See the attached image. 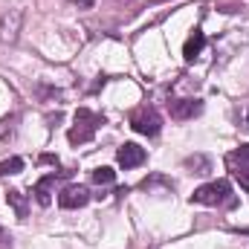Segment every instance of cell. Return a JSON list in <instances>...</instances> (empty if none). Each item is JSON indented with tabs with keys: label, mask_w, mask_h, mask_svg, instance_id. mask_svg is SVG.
Returning <instances> with one entry per match:
<instances>
[{
	"label": "cell",
	"mask_w": 249,
	"mask_h": 249,
	"mask_svg": "<svg viewBox=\"0 0 249 249\" xmlns=\"http://www.w3.org/2000/svg\"><path fill=\"white\" fill-rule=\"evenodd\" d=\"M191 203H200V206H235V194L229 180H214V183H206L191 194Z\"/></svg>",
	"instance_id": "obj_1"
},
{
	"label": "cell",
	"mask_w": 249,
	"mask_h": 249,
	"mask_svg": "<svg viewBox=\"0 0 249 249\" xmlns=\"http://www.w3.org/2000/svg\"><path fill=\"white\" fill-rule=\"evenodd\" d=\"M105 124V116H99V113H93V110H87V107H78L75 110V127H70V133H67V139L72 142V145H84V142H90L93 136H96V130Z\"/></svg>",
	"instance_id": "obj_2"
},
{
	"label": "cell",
	"mask_w": 249,
	"mask_h": 249,
	"mask_svg": "<svg viewBox=\"0 0 249 249\" xmlns=\"http://www.w3.org/2000/svg\"><path fill=\"white\" fill-rule=\"evenodd\" d=\"M130 127H133L136 133H142V136H157V133L162 130V116H160L154 107L142 105V107H136V110L130 113Z\"/></svg>",
	"instance_id": "obj_3"
},
{
	"label": "cell",
	"mask_w": 249,
	"mask_h": 249,
	"mask_svg": "<svg viewBox=\"0 0 249 249\" xmlns=\"http://www.w3.org/2000/svg\"><path fill=\"white\" fill-rule=\"evenodd\" d=\"M20 26H23V12L20 9H9L0 18V41L3 44H15L20 38Z\"/></svg>",
	"instance_id": "obj_4"
},
{
	"label": "cell",
	"mask_w": 249,
	"mask_h": 249,
	"mask_svg": "<svg viewBox=\"0 0 249 249\" xmlns=\"http://www.w3.org/2000/svg\"><path fill=\"white\" fill-rule=\"evenodd\" d=\"M168 110L174 119L186 122V119H194L203 113V102L200 99H177V102H168Z\"/></svg>",
	"instance_id": "obj_5"
},
{
	"label": "cell",
	"mask_w": 249,
	"mask_h": 249,
	"mask_svg": "<svg viewBox=\"0 0 249 249\" xmlns=\"http://www.w3.org/2000/svg\"><path fill=\"white\" fill-rule=\"evenodd\" d=\"M90 203V191L84 186H67L58 194V206L61 209H81V206H87Z\"/></svg>",
	"instance_id": "obj_6"
},
{
	"label": "cell",
	"mask_w": 249,
	"mask_h": 249,
	"mask_svg": "<svg viewBox=\"0 0 249 249\" xmlns=\"http://www.w3.org/2000/svg\"><path fill=\"white\" fill-rule=\"evenodd\" d=\"M116 160H119V165H122L124 171L136 168V165L145 162V148H139L136 142H124L122 148H119V154H116Z\"/></svg>",
	"instance_id": "obj_7"
},
{
	"label": "cell",
	"mask_w": 249,
	"mask_h": 249,
	"mask_svg": "<svg viewBox=\"0 0 249 249\" xmlns=\"http://www.w3.org/2000/svg\"><path fill=\"white\" fill-rule=\"evenodd\" d=\"M67 171H58V174H47V177H41L38 183H35V188H32V194H35V200L41 203V206H50L53 203V186H55V180L58 177H64Z\"/></svg>",
	"instance_id": "obj_8"
},
{
	"label": "cell",
	"mask_w": 249,
	"mask_h": 249,
	"mask_svg": "<svg viewBox=\"0 0 249 249\" xmlns=\"http://www.w3.org/2000/svg\"><path fill=\"white\" fill-rule=\"evenodd\" d=\"M203 47H206V35H203L200 29H194V32H191V38L186 41V47H183V55H186V61H194V58H200Z\"/></svg>",
	"instance_id": "obj_9"
},
{
	"label": "cell",
	"mask_w": 249,
	"mask_h": 249,
	"mask_svg": "<svg viewBox=\"0 0 249 249\" xmlns=\"http://www.w3.org/2000/svg\"><path fill=\"white\" fill-rule=\"evenodd\" d=\"M6 200H9V206L15 209V214H18L20 220L29 214V203H26V194H23V191H18V188H9V191H6Z\"/></svg>",
	"instance_id": "obj_10"
},
{
	"label": "cell",
	"mask_w": 249,
	"mask_h": 249,
	"mask_svg": "<svg viewBox=\"0 0 249 249\" xmlns=\"http://www.w3.org/2000/svg\"><path fill=\"white\" fill-rule=\"evenodd\" d=\"M226 165H229V171H232V174H235V171H241V168H247V165H249V145H241L238 151L226 154Z\"/></svg>",
	"instance_id": "obj_11"
},
{
	"label": "cell",
	"mask_w": 249,
	"mask_h": 249,
	"mask_svg": "<svg viewBox=\"0 0 249 249\" xmlns=\"http://www.w3.org/2000/svg\"><path fill=\"white\" fill-rule=\"evenodd\" d=\"M186 171H191V174H209L212 171V160L206 157V154H194V157H186Z\"/></svg>",
	"instance_id": "obj_12"
},
{
	"label": "cell",
	"mask_w": 249,
	"mask_h": 249,
	"mask_svg": "<svg viewBox=\"0 0 249 249\" xmlns=\"http://www.w3.org/2000/svg\"><path fill=\"white\" fill-rule=\"evenodd\" d=\"M165 188V191H174V183H171V180H165V177H162V174H151V177H148V180H142V191H154V188Z\"/></svg>",
	"instance_id": "obj_13"
},
{
	"label": "cell",
	"mask_w": 249,
	"mask_h": 249,
	"mask_svg": "<svg viewBox=\"0 0 249 249\" xmlns=\"http://www.w3.org/2000/svg\"><path fill=\"white\" fill-rule=\"evenodd\" d=\"M20 171H23V160H20V157H9V160L0 162V177H6V174H20Z\"/></svg>",
	"instance_id": "obj_14"
},
{
	"label": "cell",
	"mask_w": 249,
	"mask_h": 249,
	"mask_svg": "<svg viewBox=\"0 0 249 249\" xmlns=\"http://www.w3.org/2000/svg\"><path fill=\"white\" fill-rule=\"evenodd\" d=\"M113 180H116V171H113V168H105V165H102V168L93 171V183H96V186H110Z\"/></svg>",
	"instance_id": "obj_15"
},
{
	"label": "cell",
	"mask_w": 249,
	"mask_h": 249,
	"mask_svg": "<svg viewBox=\"0 0 249 249\" xmlns=\"http://www.w3.org/2000/svg\"><path fill=\"white\" fill-rule=\"evenodd\" d=\"M238 127H241V130H247V133H249V102H247V105H241V107H238Z\"/></svg>",
	"instance_id": "obj_16"
},
{
	"label": "cell",
	"mask_w": 249,
	"mask_h": 249,
	"mask_svg": "<svg viewBox=\"0 0 249 249\" xmlns=\"http://www.w3.org/2000/svg\"><path fill=\"white\" fill-rule=\"evenodd\" d=\"M235 177H238L241 188H247V191H249V165H247V168H241V171H235Z\"/></svg>",
	"instance_id": "obj_17"
},
{
	"label": "cell",
	"mask_w": 249,
	"mask_h": 249,
	"mask_svg": "<svg viewBox=\"0 0 249 249\" xmlns=\"http://www.w3.org/2000/svg\"><path fill=\"white\" fill-rule=\"evenodd\" d=\"M72 6H78V9H93L96 6V0H70Z\"/></svg>",
	"instance_id": "obj_18"
},
{
	"label": "cell",
	"mask_w": 249,
	"mask_h": 249,
	"mask_svg": "<svg viewBox=\"0 0 249 249\" xmlns=\"http://www.w3.org/2000/svg\"><path fill=\"white\" fill-rule=\"evenodd\" d=\"M0 244H9V241H6V232H3V229H0Z\"/></svg>",
	"instance_id": "obj_19"
}]
</instances>
